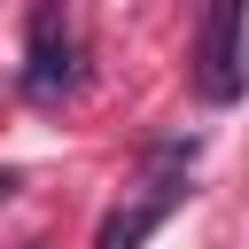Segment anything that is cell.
<instances>
[{
  "label": "cell",
  "mask_w": 249,
  "mask_h": 249,
  "mask_svg": "<svg viewBox=\"0 0 249 249\" xmlns=\"http://www.w3.org/2000/svg\"><path fill=\"white\" fill-rule=\"evenodd\" d=\"M202 93L218 109L241 101V0H210L202 16Z\"/></svg>",
  "instance_id": "6da1fadb"
},
{
  "label": "cell",
  "mask_w": 249,
  "mask_h": 249,
  "mask_svg": "<svg viewBox=\"0 0 249 249\" xmlns=\"http://www.w3.org/2000/svg\"><path fill=\"white\" fill-rule=\"evenodd\" d=\"M23 86H31L39 101H54V93L70 86V39L54 47V8H39V23H31V70H23Z\"/></svg>",
  "instance_id": "7a4b0ae2"
},
{
  "label": "cell",
  "mask_w": 249,
  "mask_h": 249,
  "mask_svg": "<svg viewBox=\"0 0 249 249\" xmlns=\"http://www.w3.org/2000/svg\"><path fill=\"white\" fill-rule=\"evenodd\" d=\"M163 210H171V195H156V202H140L132 218H109V233H101V249H132V241H140V233H148V226H156Z\"/></svg>",
  "instance_id": "3957f363"
},
{
  "label": "cell",
  "mask_w": 249,
  "mask_h": 249,
  "mask_svg": "<svg viewBox=\"0 0 249 249\" xmlns=\"http://www.w3.org/2000/svg\"><path fill=\"white\" fill-rule=\"evenodd\" d=\"M0 195H16V171H0Z\"/></svg>",
  "instance_id": "277c9868"
}]
</instances>
